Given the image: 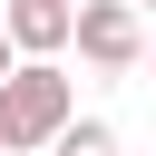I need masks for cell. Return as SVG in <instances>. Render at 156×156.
<instances>
[{
	"instance_id": "obj_1",
	"label": "cell",
	"mask_w": 156,
	"mask_h": 156,
	"mask_svg": "<svg viewBox=\"0 0 156 156\" xmlns=\"http://www.w3.org/2000/svg\"><path fill=\"white\" fill-rule=\"evenodd\" d=\"M68 117H78V78L58 58H20L0 78V136H10V156H39Z\"/></svg>"
},
{
	"instance_id": "obj_2",
	"label": "cell",
	"mask_w": 156,
	"mask_h": 156,
	"mask_svg": "<svg viewBox=\"0 0 156 156\" xmlns=\"http://www.w3.org/2000/svg\"><path fill=\"white\" fill-rule=\"evenodd\" d=\"M68 39H78V58H88V68H136L146 20H136L127 0H78V10H68Z\"/></svg>"
},
{
	"instance_id": "obj_3",
	"label": "cell",
	"mask_w": 156,
	"mask_h": 156,
	"mask_svg": "<svg viewBox=\"0 0 156 156\" xmlns=\"http://www.w3.org/2000/svg\"><path fill=\"white\" fill-rule=\"evenodd\" d=\"M0 29H10L20 58H58V49H68V10H58V0H10Z\"/></svg>"
},
{
	"instance_id": "obj_4",
	"label": "cell",
	"mask_w": 156,
	"mask_h": 156,
	"mask_svg": "<svg viewBox=\"0 0 156 156\" xmlns=\"http://www.w3.org/2000/svg\"><path fill=\"white\" fill-rule=\"evenodd\" d=\"M49 156H117V127H107V117H68V127L49 136Z\"/></svg>"
},
{
	"instance_id": "obj_5",
	"label": "cell",
	"mask_w": 156,
	"mask_h": 156,
	"mask_svg": "<svg viewBox=\"0 0 156 156\" xmlns=\"http://www.w3.org/2000/svg\"><path fill=\"white\" fill-rule=\"evenodd\" d=\"M10 68H20V49H10V29H0V78H10Z\"/></svg>"
},
{
	"instance_id": "obj_6",
	"label": "cell",
	"mask_w": 156,
	"mask_h": 156,
	"mask_svg": "<svg viewBox=\"0 0 156 156\" xmlns=\"http://www.w3.org/2000/svg\"><path fill=\"white\" fill-rule=\"evenodd\" d=\"M136 58H156V39H146V49H136Z\"/></svg>"
},
{
	"instance_id": "obj_7",
	"label": "cell",
	"mask_w": 156,
	"mask_h": 156,
	"mask_svg": "<svg viewBox=\"0 0 156 156\" xmlns=\"http://www.w3.org/2000/svg\"><path fill=\"white\" fill-rule=\"evenodd\" d=\"M0 156H10V136H0Z\"/></svg>"
},
{
	"instance_id": "obj_8",
	"label": "cell",
	"mask_w": 156,
	"mask_h": 156,
	"mask_svg": "<svg viewBox=\"0 0 156 156\" xmlns=\"http://www.w3.org/2000/svg\"><path fill=\"white\" fill-rule=\"evenodd\" d=\"M58 10H78V0H58Z\"/></svg>"
},
{
	"instance_id": "obj_9",
	"label": "cell",
	"mask_w": 156,
	"mask_h": 156,
	"mask_svg": "<svg viewBox=\"0 0 156 156\" xmlns=\"http://www.w3.org/2000/svg\"><path fill=\"white\" fill-rule=\"evenodd\" d=\"M127 10H146V0H127Z\"/></svg>"
}]
</instances>
